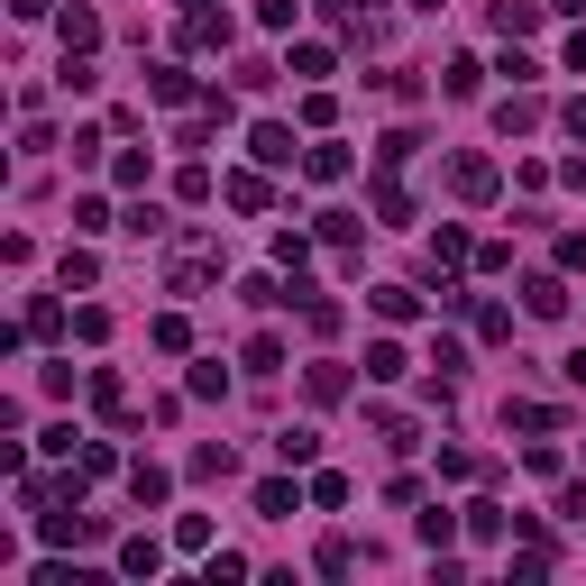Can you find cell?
<instances>
[{"mask_svg":"<svg viewBox=\"0 0 586 586\" xmlns=\"http://www.w3.org/2000/svg\"><path fill=\"white\" fill-rule=\"evenodd\" d=\"M495 184H504L495 157H449V193L458 202H495Z\"/></svg>","mask_w":586,"mask_h":586,"instance_id":"cell-1","label":"cell"},{"mask_svg":"<svg viewBox=\"0 0 586 586\" xmlns=\"http://www.w3.org/2000/svg\"><path fill=\"white\" fill-rule=\"evenodd\" d=\"M248 157H257V165H302V147H294L285 119H257V129H248Z\"/></svg>","mask_w":586,"mask_h":586,"instance_id":"cell-2","label":"cell"},{"mask_svg":"<svg viewBox=\"0 0 586 586\" xmlns=\"http://www.w3.org/2000/svg\"><path fill=\"white\" fill-rule=\"evenodd\" d=\"M495 129H504V138H531V129H541V101H531V92H504V101H495Z\"/></svg>","mask_w":586,"mask_h":586,"instance_id":"cell-3","label":"cell"},{"mask_svg":"<svg viewBox=\"0 0 586 586\" xmlns=\"http://www.w3.org/2000/svg\"><path fill=\"white\" fill-rule=\"evenodd\" d=\"M522 312H531V321H559V312H568V285H559V275H531V285H522Z\"/></svg>","mask_w":586,"mask_h":586,"instance_id":"cell-4","label":"cell"},{"mask_svg":"<svg viewBox=\"0 0 586 586\" xmlns=\"http://www.w3.org/2000/svg\"><path fill=\"white\" fill-rule=\"evenodd\" d=\"M147 101H165V111H184V101H202V92H193V73H184V65H157V73H147Z\"/></svg>","mask_w":586,"mask_h":586,"instance_id":"cell-5","label":"cell"},{"mask_svg":"<svg viewBox=\"0 0 586 586\" xmlns=\"http://www.w3.org/2000/svg\"><path fill=\"white\" fill-rule=\"evenodd\" d=\"M367 211H376V220H386V229H403V220H413V193H403V184H394V174H376V193H367Z\"/></svg>","mask_w":586,"mask_h":586,"instance_id":"cell-6","label":"cell"},{"mask_svg":"<svg viewBox=\"0 0 586 586\" xmlns=\"http://www.w3.org/2000/svg\"><path fill=\"white\" fill-rule=\"evenodd\" d=\"M157 568H165V541L129 531V541H119V577H157Z\"/></svg>","mask_w":586,"mask_h":586,"instance_id":"cell-7","label":"cell"},{"mask_svg":"<svg viewBox=\"0 0 586 586\" xmlns=\"http://www.w3.org/2000/svg\"><path fill=\"white\" fill-rule=\"evenodd\" d=\"M302 386H312V403H348V367L340 358H312V367H302Z\"/></svg>","mask_w":586,"mask_h":586,"instance_id":"cell-8","label":"cell"},{"mask_svg":"<svg viewBox=\"0 0 586 586\" xmlns=\"http://www.w3.org/2000/svg\"><path fill=\"white\" fill-rule=\"evenodd\" d=\"M302 174H312V184H348V147H302Z\"/></svg>","mask_w":586,"mask_h":586,"instance_id":"cell-9","label":"cell"},{"mask_svg":"<svg viewBox=\"0 0 586 586\" xmlns=\"http://www.w3.org/2000/svg\"><path fill=\"white\" fill-rule=\"evenodd\" d=\"M275 458H285V468H312V458H321V430H312V422L275 430Z\"/></svg>","mask_w":586,"mask_h":586,"instance_id":"cell-10","label":"cell"},{"mask_svg":"<svg viewBox=\"0 0 586 586\" xmlns=\"http://www.w3.org/2000/svg\"><path fill=\"white\" fill-rule=\"evenodd\" d=\"M174 37H184V46H229V10H193Z\"/></svg>","mask_w":586,"mask_h":586,"instance_id":"cell-11","label":"cell"},{"mask_svg":"<svg viewBox=\"0 0 586 586\" xmlns=\"http://www.w3.org/2000/svg\"><path fill=\"white\" fill-rule=\"evenodd\" d=\"M413 157H422V129H386V138H376V165H386V174L413 165Z\"/></svg>","mask_w":586,"mask_h":586,"instance_id":"cell-12","label":"cell"},{"mask_svg":"<svg viewBox=\"0 0 586 586\" xmlns=\"http://www.w3.org/2000/svg\"><path fill=\"white\" fill-rule=\"evenodd\" d=\"M129 495H138V504H165V495H174V476L157 468V458H138V468H129Z\"/></svg>","mask_w":586,"mask_h":586,"instance_id":"cell-13","label":"cell"},{"mask_svg":"<svg viewBox=\"0 0 586 586\" xmlns=\"http://www.w3.org/2000/svg\"><path fill=\"white\" fill-rule=\"evenodd\" d=\"M376 440H386V449H422L413 440V413H394V403H376Z\"/></svg>","mask_w":586,"mask_h":586,"instance_id":"cell-14","label":"cell"},{"mask_svg":"<svg viewBox=\"0 0 586 586\" xmlns=\"http://www.w3.org/2000/svg\"><path fill=\"white\" fill-rule=\"evenodd\" d=\"M403 367H413V358H403V348H394V340H376V348H367V386H394V376H403Z\"/></svg>","mask_w":586,"mask_h":586,"instance_id":"cell-15","label":"cell"},{"mask_svg":"<svg viewBox=\"0 0 586 586\" xmlns=\"http://www.w3.org/2000/svg\"><path fill=\"white\" fill-rule=\"evenodd\" d=\"M65 46H73V56H83V46H101V10H83V0H73V10H65Z\"/></svg>","mask_w":586,"mask_h":586,"instance_id":"cell-16","label":"cell"},{"mask_svg":"<svg viewBox=\"0 0 586 586\" xmlns=\"http://www.w3.org/2000/svg\"><path fill=\"white\" fill-rule=\"evenodd\" d=\"M367 302H376V312H386V321H413V312H422V294H413V285H376Z\"/></svg>","mask_w":586,"mask_h":586,"instance_id":"cell-17","label":"cell"},{"mask_svg":"<svg viewBox=\"0 0 586 586\" xmlns=\"http://www.w3.org/2000/svg\"><path fill=\"white\" fill-rule=\"evenodd\" d=\"M257 514H266V522H285V514H302V495L285 486V476H266V486H257Z\"/></svg>","mask_w":586,"mask_h":586,"instance_id":"cell-18","label":"cell"},{"mask_svg":"<svg viewBox=\"0 0 586 586\" xmlns=\"http://www.w3.org/2000/svg\"><path fill=\"white\" fill-rule=\"evenodd\" d=\"M413 531H422V550H430V559H440V550H449V541H458V514H440V504H430V514H422V522H413Z\"/></svg>","mask_w":586,"mask_h":586,"instance_id":"cell-19","label":"cell"},{"mask_svg":"<svg viewBox=\"0 0 586 586\" xmlns=\"http://www.w3.org/2000/svg\"><path fill=\"white\" fill-rule=\"evenodd\" d=\"M184 394H202V403H220V394H229V367H220V358H202V367L184 376Z\"/></svg>","mask_w":586,"mask_h":586,"instance_id":"cell-20","label":"cell"},{"mask_svg":"<svg viewBox=\"0 0 586 586\" xmlns=\"http://www.w3.org/2000/svg\"><path fill=\"white\" fill-rule=\"evenodd\" d=\"M220 193H229V211H266V174H229Z\"/></svg>","mask_w":586,"mask_h":586,"instance_id":"cell-21","label":"cell"},{"mask_svg":"<svg viewBox=\"0 0 586 586\" xmlns=\"http://www.w3.org/2000/svg\"><path fill=\"white\" fill-rule=\"evenodd\" d=\"M430 266H468V229L440 220V239H430Z\"/></svg>","mask_w":586,"mask_h":586,"instance_id":"cell-22","label":"cell"},{"mask_svg":"<svg viewBox=\"0 0 586 586\" xmlns=\"http://www.w3.org/2000/svg\"><path fill=\"white\" fill-rule=\"evenodd\" d=\"M285 367V340H275V330H257V340H248V376H275Z\"/></svg>","mask_w":586,"mask_h":586,"instance_id":"cell-23","label":"cell"},{"mask_svg":"<svg viewBox=\"0 0 586 586\" xmlns=\"http://www.w3.org/2000/svg\"><path fill=\"white\" fill-rule=\"evenodd\" d=\"M430 376H440V386H458V376H468V348H458V340H430Z\"/></svg>","mask_w":586,"mask_h":586,"instance_id":"cell-24","label":"cell"},{"mask_svg":"<svg viewBox=\"0 0 586 586\" xmlns=\"http://www.w3.org/2000/svg\"><path fill=\"white\" fill-rule=\"evenodd\" d=\"M202 577H211V586H239L248 559H239V550H202Z\"/></svg>","mask_w":586,"mask_h":586,"instance_id":"cell-25","label":"cell"},{"mask_svg":"<svg viewBox=\"0 0 586 586\" xmlns=\"http://www.w3.org/2000/svg\"><path fill=\"white\" fill-rule=\"evenodd\" d=\"M495 28H504V37H531V28H541V10H531V0H504Z\"/></svg>","mask_w":586,"mask_h":586,"instance_id":"cell-26","label":"cell"},{"mask_svg":"<svg viewBox=\"0 0 586 586\" xmlns=\"http://www.w3.org/2000/svg\"><path fill=\"white\" fill-rule=\"evenodd\" d=\"M92 403H101V413H111V422H119V413H129V386H119V376H111V367H101V376H92Z\"/></svg>","mask_w":586,"mask_h":586,"instance_id":"cell-27","label":"cell"},{"mask_svg":"<svg viewBox=\"0 0 586 586\" xmlns=\"http://www.w3.org/2000/svg\"><path fill=\"white\" fill-rule=\"evenodd\" d=\"M302 257H312V239H302V229H275V266L302 275Z\"/></svg>","mask_w":586,"mask_h":586,"instance_id":"cell-28","label":"cell"},{"mask_svg":"<svg viewBox=\"0 0 586 586\" xmlns=\"http://www.w3.org/2000/svg\"><path fill=\"white\" fill-rule=\"evenodd\" d=\"M147 340H157V348H165V358H184V348H193V330H184V312H165L157 330H147Z\"/></svg>","mask_w":586,"mask_h":586,"instance_id":"cell-29","label":"cell"},{"mask_svg":"<svg viewBox=\"0 0 586 586\" xmlns=\"http://www.w3.org/2000/svg\"><path fill=\"white\" fill-rule=\"evenodd\" d=\"M119 229H129V239H165V211H157V202H129V220H119Z\"/></svg>","mask_w":586,"mask_h":586,"instance_id":"cell-30","label":"cell"},{"mask_svg":"<svg viewBox=\"0 0 586 586\" xmlns=\"http://www.w3.org/2000/svg\"><path fill=\"white\" fill-rule=\"evenodd\" d=\"M302 321H312V340H330V330H340V302H330V294H302Z\"/></svg>","mask_w":586,"mask_h":586,"instance_id":"cell-31","label":"cell"},{"mask_svg":"<svg viewBox=\"0 0 586 586\" xmlns=\"http://www.w3.org/2000/svg\"><path fill=\"white\" fill-rule=\"evenodd\" d=\"M73 468H83V476H111L119 449H111V440H83V449H73Z\"/></svg>","mask_w":586,"mask_h":586,"instance_id":"cell-32","label":"cell"},{"mask_svg":"<svg viewBox=\"0 0 586 586\" xmlns=\"http://www.w3.org/2000/svg\"><path fill=\"white\" fill-rule=\"evenodd\" d=\"M312 504H321V514H340V504H348V476L321 468V476H312Z\"/></svg>","mask_w":586,"mask_h":586,"instance_id":"cell-33","label":"cell"},{"mask_svg":"<svg viewBox=\"0 0 586 586\" xmlns=\"http://www.w3.org/2000/svg\"><path fill=\"white\" fill-rule=\"evenodd\" d=\"M285 73H302V83H321V73H330V46H294V56H285Z\"/></svg>","mask_w":586,"mask_h":586,"instance_id":"cell-34","label":"cell"},{"mask_svg":"<svg viewBox=\"0 0 586 586\" xmlns=\"http://www.w3.org/2000/svg\"><path fill=\"white\" fill-rule=\"evenodd\" d=\"M440 92H449V101H468V92H476V56H449V73H440Z\"/></svg>","mask_w":586,"mask_h":586,"instance_id":"cell-35","label":"cell"},{"mask_svg":"<svg viewBox=\"0 0 586 586\" xmlns=\"http://www.w3.org/2000/svg\"><path fill=\"white\" fill-rule=\"evenodd\" d=\"M476 340H514V312H504V302H476Z\"/></svg>","mask_w":586,"mask_h":586,"instance_id":"cell-36","label":"cell"},{"mask_svg":"<svg viewBox=\"0 0 586 586\" xmlns=\"http://www.w3.org/2000/svg\"><path fill=\"white\" fill-rule=\"evenodd\" d=\"M321 239L330 248H358V211H321Z\"/></svg>","mask_w":586,"mask_h":586,"instance_id":"cell-37","label":"cell"},{"mask_svg":"<svg viewBox=\"0 0 586 586\" xmlns=\"http://www.w3.org/2000/svg\"><path fill=\"white\" fill-rule=\"evenodd\" d=\"M73 340L101 348V340H111V312H101V302H83V312H73Z\"/></svg>","mask_w":586,"mask_h":586,"instance_id":"cell-38","label":"cell"},{"mask_svg":"<svg viewBox=\"0 0 586 586\" xmlns=\"http://www.w3.org/2000/svg\"><path fill=\"white\" fill-rule=\"evenodd\" d=\"M504 522H514V514H504V504H468V531H476V541H495Z\"/></svg>","mask_w":586,"mask_h":586,"instance_id":"cell-39","label":"cell"},{"mask_svg":"<svg viewBox=\"0 0 586 586\" xmlns=\"http://www.w3.org/2000/svg\"><path fill=\"white\" fill-rule=\"evenodd\" d=\"M174 550H211V514H184V522H174Z\"/></svg>","mask_w":586,"mask_h":586,"instance_id":"cell-40","label":"cell"},{"mask_svg":"<svg viewBox=\"0 0 586 586\" xmlns=\"http://www.w3.org/2000/svg\"><path fill=\"white\" fill-rule=\"evenodd\" d=\"M56 330H65V312H56V302L37 294V302H28V340H56Z\"/></svg>","mask_w":586,"mask_h":586,"instance_id":"cell-41","label":"cell"},{"mask_svg":"<svg viewBox=\"0 0 586 586\" xmlns=\"http://www.w3.org/2000/svg\"><path fill=\"white\" fill-rule=\"evenodd\" d=\"M37 449H46V458H73V449H83V430L56 422V430H37Z\"/></svg>","mask_w":586,"mask_h":586,"instance_id":"cell-42","label":"cell"},{"mask_svg":"<svg viewBox=\"0 0 586 586\" xmlns=\"http://www.w3.org/2000/svg\"><path fill=\"white\" fill-rule=\"evenodd\" d=\"M257 19H266V28H294V19H302V0H257Z\"/></svg>","mask_w":586,"mask_h":586,"instance_id":"cell-43","label":"cell"},{"mask_svg":"<svg viewBox=\"0 0 586 586\" xmlns=\"http://www.w3.org/2000/svg\"><path fill=\"white\" fill-rule=\"evenodd\" d=\"M559 129H568V138H586V92L568 101V111H559Z\"/></svg>","mask_w":586,"mask_h":586,"instance_id":"cell-44","label":"cell"},{"mask_svg":"<svg viewBox=\"0 0 586 586\" xmlns=\"http://www.w3.org/2000/svg\"><path fill=\"white\" fill-rule=\"evenodd\" d=\"M321 19H340V28H358V0H321Z\"/></svg>","mask_w":586,"mask_h":586,"instance_id":"cell-45","label":"cell"},{"mask_svg":"<svg viewBox=\"0 0 586 586\" xmlns=\"http://www.w3.org/2000/svg\"><path fill=\"white\" fill-rule=\"evenodd\" d=\"M10 10H19V19H46V10H56V0H10Z\"/></svg>","mask_w":586,"mask_h":586,"instance_id":"cell-46","label":"cell"},{"mask_svg":"<svg viewBox=\"0 0 586 586\" xmlns=\"http://www.w3.org/2000/svg\"><path fill=\"white\" fill-rule=\"evenodd\" d=\"M568 386H586V348H568Z\"/></svg>","mask_w":586,"mask_h":586,"instance_id":"cell-47","label":"cell"},{"mask_svg":"<svg viewBox=\"0 0 586 586\" xmlns=\"http://www.w3.org/2000/svg\"><path fill=\"white\" fill-rule=\"evenodd\" d=\"M550 10H559V19H586V0H550Z\"/></svg>","mask_w":586,"mask_h":586,"instance_id":"cell-48","label":"cell"},{"mask_svg":"<svg viewBox=\"0 0 586 586\" xmlns=\"http://www.w3.org/2000/svg\"><path fill=\"white\" fill-rule=\"evenodd\" d=\"M413 10H440V0H413Z\"/></svg>","mask_w":586,"mask_h":586,"instance_id":"cell-49","label":"cell"}]
</instances>
